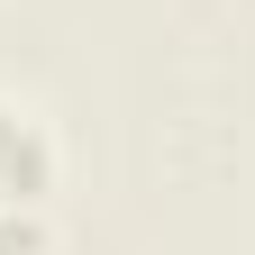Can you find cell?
Masks as SVG:
<instances>
[{"mask_svg": "<svg viewBox=\"0 0 255 255\" xmlns=\"http://www.w3.org/2000/svg\"><path fill=\"white\" fill-rule=\"evenodd\" d=\"M46 173H55L46 128L27 119V110H9V101H0V210H27V201L46 191Z\"/></svg>", "mask_w": 255, "mask_h": 255, "instance_id": "6da1fadb", "label": "cell"}, {"mask_svg": "<svg viewBox=\"0 0 255 255\" xmlns=\"http://www.w3.org/2000/svg\"><path fill=\"white\" fill-rule=\"evenodd\" d=\"M0 255H37V219H18V210H0Z\"/></svg>", "mask_w": 255, "mask_h": 255, "instance_id": "7a4b0ae2", "label": "cell"}]
</instances>
